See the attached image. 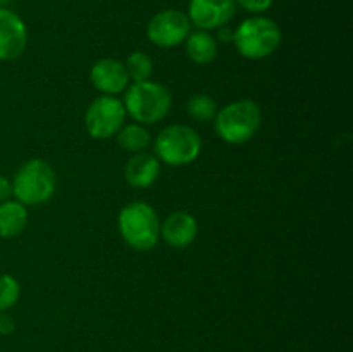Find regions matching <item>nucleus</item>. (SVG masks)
Returning <instances> with one entry per match:
<instances>
[{
  "mask_svg": "<svg viewBox=\"0 0 353 352\" xmlns=\"http://www.w3.org/2000/svg\"><path fill=\"white\" fill-rule=\"evenodd\" d=\"M216 131L221 140L240 145L252 140L262 123L261 107L254 100H236L217 110L214 117Z\"/></svg>",
  "mask_w": 353,
  "mask_h": 352,
  "instance_id": "7ed1b4c3",
  "label": "nucleus"
},
{
  "mask_svg": "<svg viewBox=\"0 0 353 352\" xmlns=\"http://www.w3.org/2000/svg\"><path fill=\"white\" fill-rule=\"evenodd\" d=\"M124 176L134 188H148L161 176V161L148 152H138L128 161Z\"/></svg>",
  "mask_w": 353,
  "mask_h": 352,
  "instance_id": "ddd939ff",
  "label": "nucleus"
},
{
  "mask_svg": "<svg viewBox=\"0 0 353 352\" xmlns=\"http://www.w3.org/2000/svg\"><path fill=\"white\" fill-rule=\"evenodd\" d=\"M126 71L130 76V81L133 83H141L148 81L154 72V62H152L150 55L145 54V52L137 50L126 59Z\"/></svg>",
  "mask_w": 353,
  "mask_h": 352,
  "instance_id": "a211bd4d",
  "label": "nucleus"
},
{
  "mask_svg": "<svg viewBox=\"0 0 353 352\" xmlns=\"http://www.w3.org/2000/svg\"><path fill=\"white\" fill-rule=\"evenodd\" d=\"M90 81L103 95H114L124 92L130 85L126 66L117 59H100L92 66Z\"/></svg>",
  "mask_w": 353,
  "mask_h": 352,
  "instance_id": "9b49d317",
  "label": "nucleus"
},
{
  "mask_svg": "<svg viewBox=\"0 0 353 352\" xmlns=\"http://www.w3.org/2000/svg\"><path fill=\"white\" fill-rule=\"evenodd\" d=\"M9 0H0V7H3V3H7Z\"/></svg>",
  "mask_w": 353,
  "mask_h": 352,
  "instance_id": "b1692460",
  "label": "nucleus"
},
{
  "mask_svg": "<svg viewBox=\"0 0 353 352\" xmlns=\"http://www.w3.org/2000/svg\"><path fill=\"white\" fill-rule=\"evenodd\" d=\"M126 109L123 100L114 95H100L93 100L85 113V128L88 135L97 140L116 137L124 126Z\"/></svg>",
  "mask_w": 353,
  "mask_h": 352,
  "instance_id": "0eeeda50",
  "label": "nucleus"
},
{
  "mask_svg": "<svg viewBox=\"0 0 353 352\" xmlns=\"http://www.w3.org/2000/svg\"><path fill=\"white\" fill-rule=\"evenodd\" d=\"M117 226L123 240L137 251H150L161 238L157 211L147 202H131L121 209Z\"/></svg>",
  "mask_w": 353,
  "mask_h": 352,
  "instance_id": "f03ea898",
  "label": "nucleus"
},
{
  "mask_svg": "<svg viewBox=\"0 0 353 352\" xmlns=\"http://www.w3.org/2000/svg\"><path fill=\"white\" fill-rule=\"evenodd\" d=\"M116 140L123 150L138 154V152H143L150 145L152 138L147 128H143V124L137 123L126 124V126L121 128L116 135Z\"/></svg>",
  "mask_w": 353,
  "mask_h": 352,
  "instance_id": "dca6fc26",
  "label": "nucleus"
},
{
  "mask_svg": "<svg viewBox=\"0 0 353 352\" xmlns=\"http://www.w3.org/2000/svg\"><path fill=\"white\" fill-rule=\"evenodd\" d=\"M171 93L164 85L155 81L133 83L126 88L124 109L138 124H155L171 110Z\"/></svg>",
  "mask_w": 353,
  "mask_h": 352,
  "instance_id": "39448f33",
  "label": "nucleus"
},
{
  "mask_svg": "<svg viewBox=\"0 0 353 352\" xmlns=\"http://www.w3.org/2000/svg\"><path fill=\"white\" fill-rule=\"evenodd\" d=\"M14 331V321L9 314L0 313V335H9Z\"/></svg>",
  "mask_w": 353,
  "mask_h": 352,
  "instance_id": "4be33fe9",
  "label": "nucleus"
},
{
  "mask_svg": "<svg viewBox=\"0 0 353 352\" xmlns=\"http://www.w3.org/2000/svg\"><path fill=\"white\" fill-rule=\"evenodd\" d=\"M10 195H12V183L6 176L0 175V204L9 200Z\"/></svg>",
  "mask_w": 353,
  "mask_h": 352,
  "instance_id": "412c9836",
  "label": "nucleus"
},
{
  "mask_svg": "<svg viewBox=\"0 0 353 352\" xmlns=\"http://www.w3.org/2000/svg\"><path fill=\"white\" fill-rule=\"evenodd\" d=\"M21 297V285L14 276L0 275V313H6L17 304Z\"/></svg>",
  "mask_w": 353,
  "mask_h": 352,
  "instance_id": "6ab92c4d",
  "label": "nucleus"
},
{
  "mask_svg": "<svg viewBox=\"0 0 353 352\" xmlns=\"http://www.w3.org/2000/svg\"><path fill=\"white\" fill-rule=\"evenodd\" d=\"M155 157L168 166H186L195 161L202 150L199 131L188 124H171L155 138Z\"/></svg>",
  "mask_w": 353,
  "mask_h": 352,
  "instance_id": "423d86ee",
  "label": "nucleus"
},
{
  "mask_svg": "<svg viewBox=\"0 0 353 352\" xmlns=\"http://www.w3.org/2000/svg\"><path fill=\"white\" fill-rule=\"evenodd\" d=\"M236 14L234 0H190L188 19L202 31L226 26Z\"/></svg>",
  "mask_w": 353,
  "mask_h": 352,
  "instance_id": "1a4fd4ad",
  "label": "nucleus"
},
{
  "mask_svg": "<svg viewBox=\"0 0 353 352\" xmlns=\"http://www.w3.org/2000/svg\"><path fill=\"white\" fill-rule=\"evenodd\" d=\"M192 33V23L183 10L165 9L155 14L147 26V37L155 47L172 48L181 45Z\"/></svg>",
  "mask_w": 353,
  "mask_h": 352,
  "instance_id": "6e6552de",
  "label": "nucleus"
},
{
  "mask_svg": "<svg viewBox=\"0 0 353 352\" xmlns=\"http://www.w3.org/2000/svg\"><path fill=\"white\" fill-rule=\"evenodd\" d=\"M12 195L23 206H41L55 193V171L43 159H30L14 175Z\"/></svg>",
  "mask_w": 353,
  "mask_h": 352,
  "instance_id": "20e7f679",
  "label": "nucleus"
},
{
  "mask_svg": "<svg viewBox=\"0 0 353 352\" xmlns=\"http://www.w3.org/2000/svg\"><path fill=\"white\" fill-rule=\"evenodd\" d=\"M196 235H199V223L192 214L185 211L169 214L161 224V237L169 247L186 248L195 242Z\"/></svg>",
  "mask_w": 353,
  "mask_h": 352,
  "instance_id": "f8f14e48",
  "label": "nucleus"
},
{
  "mask_svg": "<svg viewBox=\"0 0 353 352\" xmlns=\"http://www.w3.org/2000/svg\"><path fill=\"white\" fill-rule=\"evenodd\" d=\"M236 2V6H240L241 9H245L247 12H252V14H262L265 12V10L271 9L272 2L274 0H234Z\"/></svg>",
  "mask_w": 353,
  "mask_h": 352,
  "instance_id": "aec40b11",
  "label": "nucleus"
},
{
  "mask_svg": "<svg viewBox=\"0 0 353 352\" xmlns=\"http://www.w3.org/2000/svg\"><path fill=\"white\" fill-rule=\"evenodd\" d=\"M28 224V209L17 200H6L0 204V237L16 238Z\"/></svg>",
  "mask_w": 353,
  "mask_h": 352,
  "instance_id": "4468645a",
  "label": "nucleus"
},
{
  "mask_svg": "<svg viewBox=\"0 0 353 352\" xmlns=\"http://www.w3.org/2000/svg\"><path fill=\"white\" fill-rule=\"evenodd\" d=\"M28 28L19 14L0 7V61H14L24 54Z\"/></svg>",
  "mask_w": 353,
  "mask_h": 352,
  "instance_id": "9d476101",
  "label": "nucleus"
},
{
  "mask_svg": "<svg viewBox=\"0 0 353 352\" xmlns=\"http://www.w3.org/2000/svg\"><path fill=\"white\" fill-rule=\"evenodd\" d=\"M216 31H217V38H219L221 41H230V40H233V31L228 30L226 26H221L219 30H216Z\"/></svg>",
  "mask_w": 353,
  "mask_h": 352,
  "instance_id": "5701e85b",
  "label": "nucleus"
},
{
  "mask_svg": "<svg viewBox=\"0 0 353 352\" xmlns=\"http://www.w3.org/2000/svg\"><path fill=\"white\" fill-rule=\"evenodd\" d=\"M217 102L207 93H196L186 102V113L200 123L212 121L217 114Z\"/></svg>",
  "mask_w": 353,
  "mask_h": 352,
  "instance_id": "f3484780",
  "label": "nucleus"
},
{
  "mask_svg": "<svg viewBox=\"0 0 353 352\" xmlns=\"http://www.w3.org/2000/svg\"><path fill=\"white\" fill-rule=\"evenodd\" d=\"M186 55L195 64H210L217 57V40L209 31H193L186 38Z\"/></svg>",
  "mask_w": 353,
  "mask_h": 352,
  "instance_id": "2eb2a0df",
  "label": "nucleus"
},
{
  "mask_svg": "<svg viewBox=\"0 0 353 352\" xmlns=\"http://www.w3.org/2000/svg\"><path fill=\"white\" fill-rule=\"evenodd\" d=\"M281 40L283 33L279 24L262 14L248 17L233 31V43L238 54L252 61L265 59L274 54L281 45Z\"/></svg>",
  "mask_w": 353,
  "mask_h": 352,
  "instance_id": "f257e3e1",
  "label": "nucleus"
}]
</instances>
